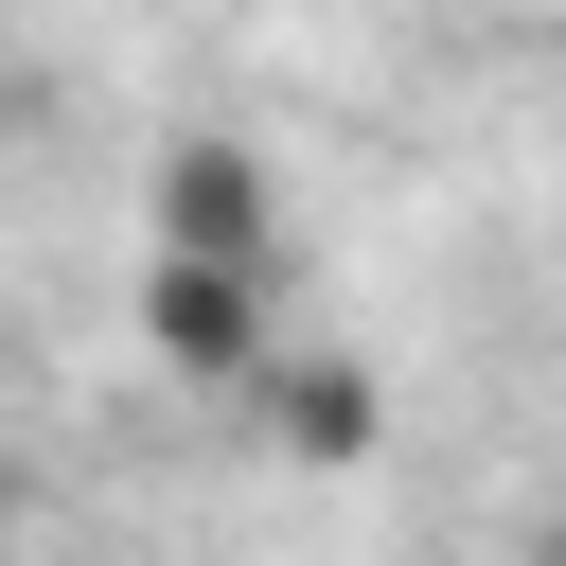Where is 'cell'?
Masks as SVG:
<instances>
[{"label":"cell","instance_id":"1","mask_svg":"<svg viewBox=\"0 0 566 566\" xmlns=\"http://www.w3.org/2000/svg\"><path fill=\"white\" fill-rule=\"evenodd\" d=\"M124 318H142V371H177V389H248V371L283 354V265H159V248H142Z\"/></svg>","mask_w":566,"mask_h":566},{"label":"cell","instance_id":"2","mask_svg":"<svg viewBox=\"0 0 566 566\" xmlns=\"http://www.w3.org/2000/svg\"><path fill=\"white\" fill-rule=\"evenodd\" d=\"M142 248H159V265H283V177L195 124V142H159V177H142Z\"/></svg>","mask_w":566,"mask_h":566},{"label":"cell","instance_id":"3","mask_svg":"<svg viewBox=\"0 0 566 566\" xmlns=\"http://www.w3.org/2000/svg\"><path fill=\"white\" fill-rule=\"evenodd\" d=\"M248 407H265V442H283L301 478H371V460H389V371L336 354V336H283V354L248 371Z\"/></svg>","mask_w":566,"mask_h":566},{"label":"cell","instance_id":"4","mask_svg":"<svg viewBox=\"0 0 566 566\" xmlns=\"http://www.w3.org/2000/svg\"><path fill=\"white\" fill-rule=\"evenodd\" d=\"M18 106H35V71H18V35H0V142H18Z\"/></svg>","mask_w":566,"mask_h":566},{"label":"cell","instance_id":"5","mask_svg":"<svg viewBox=\"0 0 566 566\" xmlns=\"http://www.w3.org/2000/svg\"><path fill=\"white\" fill-rule=\"evenodd\" d=\"M531 566H566V495H548V513H531Z\"/></svg>","mask_w":566,"mask_h":566},{"label":"cell","instance_id":"6","mask_svg":"<svg viewBox=\"0 0 566 566\" xmlns=\"http://www.w3.org/2000/svg\"><path fill=\"white\" fill-rule=\"evenodd\" d=\"M18 513H35V495H18V460H0V566H18Z\"/></svg>","mask_w":566,"mask_h":566}]
</instances>
